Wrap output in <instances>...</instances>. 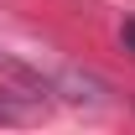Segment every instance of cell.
Here are the masks:
<instances>
[{
    "label": "cell",
    "instance_id": "7a4b0ae2",
    "mask_svg": "<svg viewBox=\"0 0 135 135\" xmlns=\"http://www.w3.org/2000/svg\"><path fill=\"white\" fill-rule=\"evenodd\" d=\"M5 114H11V109H0V119H5Z\"/></svg>",
    "mask_w": 135,
    "mask_h": 135
},
{
    "label": "cell",
    "instance_id": "6da1fadb",
    "mask_svg": "<svg viewBox=\"0 0 135 135\" xmlns=\"http://www.w3.org/2000/svg\"><path fill=\"white\" fill-rule=\"evenodd\" d=\"M119 42H125V52H135V21H125V26H119Z\"/></svg>",
    "mask_w": 135,
    "mask_h": 135
}]
</instances>
